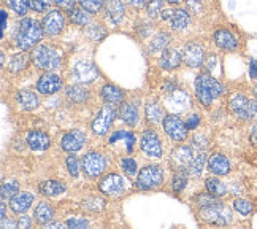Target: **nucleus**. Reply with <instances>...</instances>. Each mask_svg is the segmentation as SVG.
<instances>
[{"label":"nucleus","instance_id":"1","mask_svg":"<svg viewBox=\"0 0 257 229\" xmlns=\"http://www.w3.org/2000/svg\"><path fill=\"white\" fill-rule=\"evenodd\" d=\"M42 35H43V27L38 26V23L34 21V19L26 18L19 23L16 45L21 51H27V49L34 48L38 42H40Z\"/></svg>","mask_w":257,"mask_h":229},{"label":"nucleus","instance_id":"2","mask_svg":"<svg viewBox=\"0 0 257 229\" xmlns=\"http://www.w3.org/2000/svg\"><path fill=\"white\" fill-rule=\"evenodd\" d=\"M229 110L241 121H249L257 116V99L248 97L243 93H235L229 99Z\"/></svg>","mask_w":257,"mask_h":229},{"label":"nucleus","instance_id":"3","mask_svg":"<svg viewBox=\"0 0 257 229\" xmlns=\"http://www.w3.org/2000/svg\"><path fill=\"white\" fill-rule=\"evenodd\" d=\"M31 59L37 68L46 70V72L57 70L62 62V57L59 54V51H56L54 48L48 46V45H40V46L34 48Z\"/></svg>","mask_w":257,"mask_h":229},{"label":"nucleus","instance_id":"4","mask_svg":"<svg viewBox=\"0 0 257 229\" xmlns=\"http://www.w3.org/2000/svg\"><path fill=\"white\" fill-rule=\"evenodd\" d=\"M164 183V171L156 164L145 166L137 177V188L140 191H151Z\"/></svg>","mask_w":257,"mask_h":229},{"label":"nucleus","instance_id":"5","mask_svg":"<svg viewBox=\"0 0 257 229\" xmlns=\"http://www.w3.org/2000/svg\"><path fill=\"white\" fill-rule=\"evenodd\" d=\"M200 218L203 221L217 226H227L232 223V210L224 204H216L211 207H203L200 210Z\"/></svg>","mask_w":257,"mask_h":229},{"label":"nucleus","instance_id":"6","mask_svg":"<svg viewBox=\"0 0 257 229\" xmlns=\"http://www.w3.org/2000/svg\"><path fill=\"white\" fill-rule=\"evenodd\" d=\"M162 126H164V131L167 132V135H169L172 140L175 142H184L186 137H187V126L186 123L181 121V118L172 113V115H167L164 118L162 121Z\"/></svg>","mask_w":257,"mask_h":229},{"label":"nucleus","instance_id":"7","mask_svg":"<svg viewBox=\"0 0 257 229\" xmlns=\"http://www.w3.org/2000/svg\"><path fill=\"white\" fill-rule=\"evenodd\" d=\"M106 167V159L97 151H89L84 155L81 161V169L86 177L89 178H97L98 175H102V172Z\"/></svg>","mask_w":257,"mask_h":229},{"label":"nucleus","instance_id":"8","mask_svg":"<svg viewBox=\"0 0 257 229\" xmlns=\"http://www.w3.org/2000/svg\"><path fill=\"white\" fill-rule=\"evenodd\" d=\"M98 190H100L105 196L110 197H117L125 193L127 190V183L125 180L117 174H108L105 175L100 183H98Z\"/></svg>","mask_w":257,"mask_h":229},{"label":"nucleus","instance_id":"9","mask_svg":"<svg viewBox=\"0 0 257 229\" xmlns=\"http://www.w3.org/2000/svg\"><path fill=\"white\" fill-rule=\"evenodd\" d=\"M114 118H116V110L110 104L102 107L100 110H98V113L95 115L92 124H91L92 131L97 135H105L108 131H110V127H111V124L114 121Z\"/></svg>","mask_w":257,"mask_h":229},{"label":"nucleus","instance_id":"10","mask_svg":"<svg viewBox=\"0 0 257 229\" xmlns=\"http://www.w3.org/2000/svg\"><path fill=\"white\" fill-rule=\"evenodd\" d=\"M140 148H142V151L150 158L162 156V143L159 140V137H157V134L154 131H151V129H148V131H145L142 134Z\"/></svg>","mask_w":257,"mask_h":229},{"label":"nucleus","instance_id":"11","mask_svg":"<svg viewBox=\"0 0 257 229\" xmlns=\"http://www.w3.org/2000/svg\"><path fill=\"white\" fill-rule=\"evenodd\" d=\"M183 62L191 68H199L203 64L205 51L199 43H187L181 51Z\"/></svg>","mask_w":257,"mask_h":229},{"label":"nucleus","instance_id":"12","mask_svg":"<svg viewBox=\"0 0 257 229\" xmlns=\"http://www.w3.org/2000/svg\"><path fill=\"white\" fill-rule=\"evenodd\" d=\"M65 18L59 10H53L42 19V27L46 35H57L64 31Z\"/></svg>","mask_w":257,"mask_h":229},{"label":"nucleus","instance_id":"13","mask_svg":"<svg viewBox=\"0 0 257 229\" xmlns=\"http://www.w3.org/2000/svg\"><path fill=\"white\" fill-rule=\"evenodd\" d=\"M213 40L216 46L219 49H224V51H229L233 53L238 49L240 43H238V38L235 37V34H232L229 29H217L213 35Z\"/></svg>","mask_w":257,"mask_h":229},{"label":"nucleus","instance_id":"14","mask_svg":"<svg viewBox=\"0 0 257 229\" xmlns=\"http://www.w3.org/2000/svg\"><path fill=\"white\" fill-rule=\"evenodd\" d=\"M62 88V78L56 73H43L37 82V89L38 93L45 96H51L57 93Z\"/></svg>","mask_w":257,"mask_h":229},{"label":"nucleus","instance_id":"15","mask_svg":"<svg viewBox=\"0 0 257 229\" xmlns=\"http://www.w3.org/2000/svg\"><path fill=\"white\" fill-rule=\"evenodd\" d=\"M73 77L80 83H92L95 78H98V70L92 62L80 61L73 67Z\"/></svg>","mask_w":257,"mask_h":229},{"label":"nucleus","instance_id":"16","mask_svg":"<svg viewBox=\"0 0 257 229\" xmlns=\"http://www.w3.org/2000/svg\"><path fill=\"white\" fill-rule=\"evenodd\" d=\"M86 143V134L78 131V129H75V131H70L67 132L64 137H62V150L67 151V153H75V151H80L81 148L84 146Z\"/></svg>","mask_w":257,"mask_h":229},{"label":"nucleus","instance_id":"17","mask_svg":"<svg viewBox=\"0 0 257 229\" xmlns=\"http://www.w3.org/2000/svg\"><path fill=\"white\" fill-rule=\"evenodd\" d=\"M208 169L214 175H227L230 172V161L222 153H213L208 158Z\"/></svg>","mask_w":257,"mask_h":229},{"label":"nucleus","instance_id":"18","mask_svg":"<svg viewBox=\"0 0 257 229\" xmlns=\"http://www.w3.org/2000/svg\"><path fill=\"white\" fill-rule=\"evenodd\" d=\"M26 142L29 145V148H31L32 151L35 153H42V151H46L49 148V137L42 132V131H31L27 134V138Z\"/></svg>","mask_w":257,"mask_h":229},{"label":"nucleus","instance_id":"19","mask_svg":"<svg viewBox=\"0 0 257 229\" xmlns=\"http://www.w3.org/2000/svg\"><path fill=\"white\" fill-rule=\"evenodd\" d=\"M125 15V7L122 0H108L106 4V19L113 26H117Z\"/></svg>","mask_w":257,"mask_h":229},{"label":"nucleus","instance_id":"20","mask_svg":"<svg viewBox=\"0 0 257 229\" xmlns=\"http://www.w3.org/2000/svg\"><path fill=\"white\" fill-rule=\"evenodd\" d=\"M181 61H183V57L176 49L167 48L162 51V56L159 59V65L164 68V70H175V68L181 65Z\"/></svg>","mask_w":257,"mask_h":229},{"label":"nucleus","instance_id":"21","mask_svg":"<svg viewBox=\"0 0 257 229\" xmlns=\"http://www.w3.org/2000/svg\"><path fill=\"white\" fill-rule=\"evenodd\" d=\"M34 204V194L32 193H18L16 196L12 197L10 201V207L15 213H24L26 210L31 208Z\"/></svg>","mask_w":257,"mask_h":229},{"label":"nucleus","instance_id":"22","mask_svg":"<svg viewBox=\"0 0 257 229\" xmlns=\"http://www.w3.org/2000/svg\"><path fill=\"white\" fill-rule=\"evenodd\" d=\"M16 102L19 104V107L24 108V110H34V108L38 107L40 101H38V96L31 91V89H19L16 93Z\"/></svg>","mask_w":257,"mask_h":229},{"label":"nucleus","instance_id":"23","mask_svg":"<svg viewBox=\"0 0 257 229\" xmlns=\"http://www.w3.org/2000/svg\"><path fill=\"white\" fill-rule=\"evenodd\" d=\"M194 159V153L189 146H180L176 148L175 151H172V163L176 166V171L178 169H184L191 164V161Z\"/></svg>","mask_w":257,"mask_h":229},{"label":"nucleus","instance_id":"24","mask_svg":"<svg viewBox=\"0 0 257 229\" xmlns=\"http://www.w3.org/2000/svg\"><path fill=\"white\" fill-rule=\"evenodd\" d=\"M195 82H199L200 85H203L208 91L211 93V96L216 99V97H219L222 93H224V86L217 82V80L214 77H211L210 73H200V75H197L195 78Z\"/></svg>","mask_w":257,"mask_h":229},{"label":"nucleus","instance_id":"25","mask_svg":"<svg viewBox=\"0 0 257 229\" xmlns=\"http://www.w3.org/2000/svg\"><path fill=\"white\" fill-rule=\"evenodd\" d=\"M102 97L105 102L111 104V105H117L124 101V91L114 85H105L102 88Z\"/></svg>","mask_w":257,"mask_h":229},{"label":"nucleus","instance_id":"26","mask_svg":"<svg viewBox=\"0 0 257 229\" xmlns=\"http://www.w3.org/2000/svg\"><path fill=\"white\" fill-rule=\"evenodd\" d=\"M65 94H67V97L70 99L73 104H86L87 99H89V91L84 86H81V85H70V86H67Z\"/></svg>","mask_w":257,"mask_h":229},{"label":"nucleus","instance_id":"27","mask_svg":"<svg viewBox=\"0 0 257 229\" xmlns=\"http://www.w3.org/2000/svg\"><path fill=\"white\" fill-rule=\"evenodd\" d=\"M53 216H54V210H53V207L46 204V202H40L37 207H35V210H34V218H35V221L38 224H48L49 221L53 220Z\"/></svg>","mask_w":257,"mask_h":229},{"label":"nucleus","instance_id":"28","mask_svg":"<svg viewBox=\"0 0 257 229\" xmlns=\"http://www.w3.org/2000/svg\"><path fill=\"white\" fill-rule=\"evenodd\" d=\"M38 191L46 197H54V196H59L65 191V185L62 182H57V180H46V182L40 183Z\"/></svg>","mask_w":257,"mask_h":229},{"label":"nucleus","instance_id":"29","mask_svg":"<svg viewBox=\"0 0 257 229\" xmlns=\"http://www.w3.org/2000/svg\"><path fill=\"white\" fill-rule=\"evenodd\" d=\"M170 23H172V29L173 31H183L191 23V15L187 10L184 8H180L173 12V16L170 18Z\"/></svg>","mask_w":257,"mask_h":229},{"label":"nucleus","instance_id":"30","mask_svg":"<svg viewBox=\"0 0 257 229\" xmlns=\"http://www.w3.org/2000/svg\"><path fill=\"white\" fill-rule=\"evenodd\" d=\"M119 116L122 118V121L127 123V124H137L138 121V108H137V104L135 102H125L122 104L121 110H119Z\"/></svg>","mask_w":257,"mask_h":229},{"label":"nucleus","instance_id":"31","mask_svg":"<svg viewBox=\"0 0 257 229\" xmlns=\"http://www.w3.org/2000/svg\"><path fill=\"white\" fill-rule=\"evenodd\" d=\"M205 188H206V191H208L210 194L216 196V197H222L227 194V186L219 180V178H216V177H210V178H206L205 180Z\"/></svg>","mask_w":257,"mask_h":229},{"label":"nucleus","instance_id":"32","mask_svg":"<svg viewBox=\"0 0 257 229\" xmlns=\"http://www.w3.org/2000/svg\"><path fill=\"white\" fill-rule=\"evenodd\" d=\"M145 113H146V121L151 123V124L161 123V119L164 118L162 107L156 102H148V105L145 107Z\"/></svg>","mask_w":257,"mask_h":229},{"label":"nucleus","instance_id":"33","mask_svg":"<svg viewBox=\"0 0 257 229\" xmlns=\"http://www.w3.org/2000/svg\"><path fill=\"white\" fill-rule=\"evenodd\" d=\"M169 104L173 108H176V110H184V108L189 107V96H187L186 93H183V91H178V89H175L173 96H170V99H169Z\"/></svg>","mask_w":257,"mask_h":229},{"label":"nucleus","instance_id":"34","mask_svg":"<svg viewBox=\"0 0 257 229\" xmlns=\"http://www.w3.org/2000/svg\"><path fill=\"white\" fill-rule=\"evenodd\" d=\"M232 205H233V210L236 213H240L241 216H249L254 212V204L251 201H248V199L236 197V199H233Z\"/></svg>","mask_w":257,"mask_h":229},{"label":"nucleus","instance_id":"35","mask_svg":"<svg viewBox=\"0 0 257 229\" xmlns=\"http://www.w3.org/2000/svg\"><path fill=\"white\" fill-rule=\"evenodd\" d=\"M206 161V155L203 151H200L199 155H195L194 159L191 161V164L187 166V171H189V175L192 177H199L203 171V166Z\"/></svg>","mask_w":257,"mask_h":229},{"label":"nucleus","instance_id":"36","mask_svg":"<svg viewBox=\"0 0 257 229\" xmlns=\"http://www.w3.org/2000/svg\"><path fill=\"white\" fill-rule=\"evenodd\" d=\"M170 43V35L165 34V32H161L159 35H156L151 43H150V49L151 53H156V51H164V49H167V45Z\"/></svg>","mask_w":257,"mask_h":229},{"label":"nucleus","instance_id":"37","mask_svg":"<svg viewBox=\"0 0 257 229\" xmlns=\"http://www.w3.org/2000/svg\"><path fill=\"white\" fill-rule=\"evenodd\" d=\"M26 65H27V57L23 53L15 54V56L10 57V61H8V70L12 73H18V72L24 70Z\"/></svg>","mask_w":257,"mask_h":229},{"label":"nucleus","instance_id":"38","mask_svg":"<svg viewBox=\"0 0 257 229\" xmlns=\"http://www.w3.org/2000/svg\"><path fill=\"white\" fill-rule=\"evenodd\" d=\"M89 12H86L84 8H72L70 13H68V16H70V21L76 26H86L89 23Z\"/></svg>","mask_w":257,"mask_h":229},{"label":"nucleus","instance_id":"39","mask_svg":"<svg viewBox=\"0 0 257 229\" xmlns=\"http://www.w3.org/2000/svg\"><path fill=\"white\" fill-rule=\"evenodd\" d=\"M19 193V183L15 178H8L2 183V199H12Z\"/></svg>","mask_w":257,"mask_h":229},{"label":"nucleus","instance_id":"40","mask_svg":"<svg viewBox=\"0 0 257 229\" xmlns=\"http://www.w3.org/2000/svg\"><path fill=\"white\" fill-rule=\"evenodd\" d=\"M186 185H187V174L184 169H178L172 178V190L175 193H180V191H183V188Z\"/></svg>","mask_w":257,"mask_h":229},{"label":"nucleus","instance_id":"41","mask_svg":"<svg viewBox=\"0 0 257 229\" xmlns=\"http://www.w3.org/2000/svg\"><path fill=\"white\" fill-rule=\"evenodd\" d=\"M5 4L10 10H13L18 16H24L27 13L29 7H31L29 0H5Z\"/></svg>","mask_w":257,"mask_h":229},{"label":"nucleus","instance_id":"42","mask_svg":"<svg viewBox=\"0 0 257 229\" xmlns=\"http://www.w3.org/2000/svg\"><path fill=\"white\" fill-rule=\"evenodd\" d=\"M195 93H197V97H199V102L205 107H208L214 99L208 89H206L203 85H200L199 82H195Z\"/></svg>","mask_w":257,"mask_h":229},{"label":"nucleus","instance_id":"43","mask_svg":"<svg viewBox=\"0 0 257 229\" xmlns=\"http://www.w3.org/2000/svg\"><path fill=\"white\" fill-rule=\"evenodd\" d=\"M105 0H78V5L89 13H98L103 8Z\"/></svg>","mask_w":257,"mask_h":229},{"label":"nucleus","instance_id":"44","mask_svg":"<svg viewBox=\"0 0 257 229\" xmlns=\"http://www.w3.org/2000/svg\"><path fill=\"white\" fill-rule=\"evenodd\" d=\"M86 35L91 38V40H94V42H98V40L105 38L106 31H105V29L100 24H91V26L86 29Z\"/></svg>","mask_w":257,"mask_h":229},{"label":"nucleus","instance_id":"45","mask_svg":"<svg viewBox=\"0 0 257 229\" xmlns=\"http://www.w3.org/2000/svg\"><path fill=\"white\" fill-rule=\"evenodd\" d=\"M216 204H221L219 197L210 194L208 191H206V194H200L199 197H197V205L202 207V208L203 207H211V205H216Z\"/></svg>","mask_w":257,"mask_h":229},{"label":"nucleus","instance_id":"46","mask_svg":"<svg viewBox=\"0 0 257 229\" xmlns=\"http://www.w3.org/2000/svg\"><path fill=\"white\" fill-rule=\"evenodd\" d=\"M54 0H29V4H31V8L37 13H45L46 10L51 7V4Z\"/></svg>","mask_w":257,"mask_h":229},{"label":"nucleus","instance_id":"47","mask_svg":"<svg viewBox=\"0 0 257 229\" xmlns=\"http://www.w3.org/2000/svg\"><path fill=\"white\" fill-rule=\"evenodd\" d=\"M162 2L164 0H148L146 4V12L151 18H156L157 15L161 13V8H162Z\"/></svg>","mask_w":257,"mask_h":229},{"label":"nucleus","instance_id":"48","mask_svg":"<svg viewBox=\"0 0 257 229\" xmlns=\"http://www.w3.org/2000/svg\"><path fill=\"white\" fill-rule=\"evenodd\" d=\"M121 166H122V169L125 171L127 175H135V172H137V163H135V159H132V158H124L122 161H121Z\"/></svg>","mask_w":257,"mask_h":229},{"label":"nucleus","instance_id":"49","mask_svg":"<svg viewBox=\"0 0 257 229\" xmlns=\"http://www.w3.org/2000/svg\"><path fill=\"white\" fill-rule=\"evenodd\" d=\"M67 171L70 172L72 177H78V174H80V167H78V159L76 156H68L67 158Z\"/></svg>","mask_w":257,"mask_h":229},{"label":"nucleus","instance_id":"50","mask_svg":"<svg viewBox=\"0 0 257 229\" xmlns=\"http://www.w3.org/2000/svg\"><path fill=\"white\" fill-rule=\"evenodd\" d=\"M67 227H72V229H76V227H87L89 223L86 220H76V218H72V220H67L65 221Z\"/></svg>","mask_w":257,"mask_h":229},{"label":"nucleus","instance_id":"51","mask_svg":"<svg viewBox=\"0 0 257 229\" xmlns=\"http://www.w3.org/2000/svg\"><path fill=\"white\" fill-rule=\"evenodd\" d=\"M199 123H200V118L197 116V115H191L189 118L186 119V126H187V129H195L197 126H199Z\"/></svg>","mask_w":257,"mask_h":229},{"label":"nucleus","instance_id":"52","mask_svg":"<svg viewBox=\"0 0 257 229\" xmlns=\"http://www.w3.org/2000/svg\"><path fill=\"white\" fill-rule=\"evenodd\" d=\"M249 77L252 80H257V59H251V62H249Z\"/></svg>","mask_w":257,"mask_h":229},{"label":"nucleus","instance_id":"53","mask_svg":"<svg viewBox=\"0 0 257 229\" xmlns=\"http://www.w3.org/2000/svg\"><path fill=\"white\" fill-rule=\"evenodd\" d=\"M54 4L59 5L61 8H67V10L73 8V0H54Z\"/></svg>","mask_w":257,"mask_h":229},{"label":"nucleus","instance_id":"54","mask_svg":"<svg viewBox=\"0 0 257 229\" xmlns=\"http://www.w3.org/2000/svg\"><path fill=\"white\" fill-rule=\"evenodd\" d=\"M187 5H189V8L192 10V12L199 13L202 10V5H200V0H187Z\"/></svg>","mask_w":257,"mask_h":229},{"label":"nucleus","instance_id":"55","mask_svg":"<svg viewBox=\"0 0 257 229\" xmlns=\"http://www.w3.org/2000/svg\"><path fill=\"white\" fill-rule=\"evenodd\" d=\"M18 226L21 227V229H24V227H29V226H31V220H29V216H21V218H19Z\"/></svg>","mask_w":257,"mask_h":229},{"label":"nucleus","instance_id":"56","mask_svg":"<svg viewBox=\"0 0 257 229\" xmlns=\"http://www.w3.org/2000/svg\"><path fill=\"white\" fill-rule=\"evenodd\" d=\"M249 140H251L252 145L257 146V123H255V124L252 126V129H251V137H249Z\"/></svg>","mask_w":257,"mask_h":229},{"label":"nucleus","instance_id":"57","mask_svg":"<svg viewBox=\"0 0 257 229\" xmlns=\"http://www.w3.org/2000/svg\"><path fill=\"white\" fill-rule=\"evenodd\" d=\"M127 4L135 7V8H140V7L146 5V0H127Z\"/></svg>","mask_w":257,"mask_h":229},{"label":"nucleus","instance_id":"58","mask_svg":"<svg viewBox=\"0 0 257 229\" xmlns=\"http://www.w3.org/2000/svg\"><path fill=\"white\" fill-rule=\"evenodd\" d=\"M5 29H7V13L2 12V32H5Z\"/></svg>","mask_w":257,"mask_h":229},{"label":"nucleus","instance_id":"59","mask_svg":"<svg viewBox=\"0 0 257 229\" xmlns=\"http://www.w3.org/2000/svg\"><path fill=\"white\" fill-rule=\"evenodd\" d=\"M172 16H173V12H172V10H165L164 15H162V19H169V18H172Z\"/></svg>","mask_w":257,"mask_h":229},{"label":"nucleus","instance_id":"60","mask_svg":"<svg viewBox=\"0 0 257 229\" xmlns=\"http://www.w3.org/2000/svg\"><path fill=\"white\" fill-rule=\"evenodd\" d=\"M62 226H67V224H61V223H48V224H45V227H62Z\"/></svg>","mask_w":257,"mask_h":229},{"label":"nucleus","instance_id":"61","mask_svg":"<svg viewBox=\"0 0 257 229\" xmlns=\"http://www.w3.org/2000/svg\"><path fill=\"white\" fill-rule=\"evenodd\" d=\"M169 4H172V5H178V4H181L183 0H167Z\"/></svg>","mask_w":257,"mask_h":229},{"label":"nucleus","instance_id":"62","mask_svg":"<svg viewBox=\"0 0 257 229\" xmlns=\"http://www.w3.org/2000/svg\"><path fill=\"white\" fill-rule=\"evenodd\" d=\"M5 218V204H2V220Z\"/></svg>","mask_w":257,"mask_h":229},{"label":"nucleus","instance_id":"63","mask_svg":"<svg viewBox=\"0 0 257 229\" xmlns=\"http://www.w3.org/2000/svg\"><path fill=\"white\" fill-rule=\"evenodd\" d=\"M252 93H254V97L257 99V85H255V86L252 88Z\"/></svg>","mask_w":257,"mask_h":229}]
</instances>
